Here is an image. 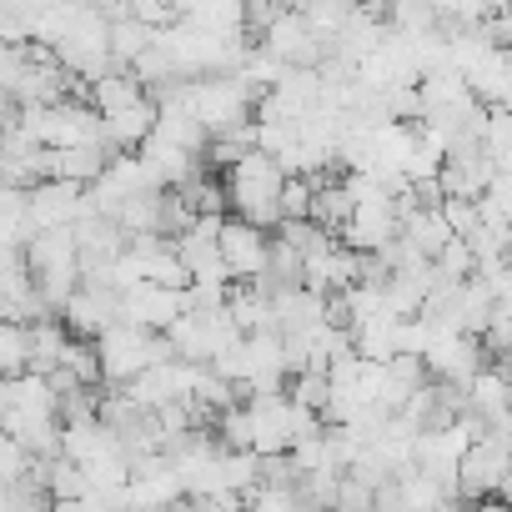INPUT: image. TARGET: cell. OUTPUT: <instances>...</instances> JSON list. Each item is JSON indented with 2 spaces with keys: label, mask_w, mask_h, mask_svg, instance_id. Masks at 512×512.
I'll return each mask as SVG.
<instances>
[{
  "label": "cell",
  "mask_w": 512,
  "mask_h": 512,
  "mask_svg": "<svg viewBox=\"0 0 512 512\" xmlns=\"http://www.w3.org/2000/svg\"><path fill=\"white\" fill-rule=\"evenodd\" d=\"M31 372V332L26 322H11V317H0V377H26Z\"/></svg>",
  "instance_id": "8"
},
{
  "label": "cell",
  "mask_w": 512,
  "mask_h": 512,
  "mask_svg": "<svg viewBox=\"0 0 512 512\" xmlns=\"http://www.w3.org/2000/svg\"><path fill=\"white\" fill-rule=\"evenodd\" d=\"M246 512H312L297 482H256L246 492Z\"/></svg>",
  "instance_id": "9"
},
{
  "label": "cell",
  "mask_w": 512,
  "mask_h": 512,
  "mask_svg": "<svg viewBox=\"0 0 512 512\" xmlns=\"http://www.w3.org/2000/svg\"><path fill=\"white\" fill-rule=\"evenodd\" d=\"M312 196H317V181H307V176H287V191H282V226H292V221H312Z\"/></svg>",
  "instance_id": "10"
},
{
  "label": "cell",
  "mask_w": 512,
  "mask_h": 512,
  "mask_svg": "<svg viewBox=\"0 0 512 512\" xmlns=\"http://www.w3.org/2000/svg\"><path fill=\"white\" fill-rule=\"evenodd\" d=\"M256 46H262L282 71H317V66L332 56V46L312 31V21H307L302 11H282L262 36H256Z\"/></svg>",
  "instance_id": "4"
},
{
  "label": "cell",
  "mask_w": 512,
  "mask_h": 512,
  "mask_svg": "<svg viewBox=\"0 0 512 512\" xmlns=\"http://www.w3.org/2000/svg\"><path fill=\"white\" fill-rule=\"evenodd\" d=\"M181 317H186V292L181 287H136V292L121 297V322H131L141 332L166 337Z\"/></svg>",
  "instance_id": "6"
},
{
  "label": "cell",
  "mask_w": 512,
  "mask_h": 512,
  "mask_svg": "<svg viewBox=\"0 0 512 512\" xmlns=\"http://www.w3.org/2000/svg\"><path fill=\"white\" fill-rule=\"evenodd\" d=\"M56 317L66 322V332H71L76 342H101V337L121 322V297H116L111 287L81 282V287L66 297V307H61Z\"/></svg>",
  "instance_id": "5"
},
{
  "label": "cell",
  "mask_w": 512,
  "mask_h": 512,
  "mask_svg": "<svg viewBox=\"0 0 512 512\" xmlns=\"http://www.w3.org/2000/svg\"><path fill=\"white\" fill-rule=\"evenodd\" d=\"M221 191H226V216L251 221V226H262V231H282L287 171L267 151H246L231 171H221Z\"/></svg>",
  "instance_id": "1"
},
{
  "label": "cell",
  "mask_w": 512,
  "mask_h": 512,
  "mask_svg": "<svg viewBox=\"0 0 512 512\" xmlns=\"http://www.w3.org/2000/svg\"><path fill=\"white\" fill-rule=\"evenodd\" d=\"M507 256H512V226H507Z\"/></svg>",
  "instance_id": "12"
},
{
  "label": "cell",
  "mask_w": 512,
  "mask_h": 512,
  "mask_svg": "<svg viewBox=\"0 0 512 512\" xmlns=\"http://www.w3.org/2000/svg\"><path fill=\"white\" fill-rule=\"evenodd\" d=\"M166 357H171L166 337L141 332V327H131V322H116V327L96 342L101 387H116V392H126L141 372H151V367H156V362H166Z\"/></svg>",
  "instance_id": "2"
},
{
  "label": "cell",
  "mask_w": 512,
  "mask_h": 512,
  "mask_svg": "<svg viewBox=\"0 0 512 512\" xmlns=\"http://www.w3.org/2000/svg\"><path fill=\"white\" fill-rule=\"evenodd\" d=\"M432 512H467V507H462L457 497H447V502H442V507H432Z\"/></svg>",
  "instance_id": "11"
},
{
  "label": "cell",
  "mask_w": 512,
  "mask_h": 512,
  "mask_svg": "<svg viewBox=\"0 0 512 512\" xmlns=\"http://www.w3.org/2000/svg\"><path fill=\"white\" fill-rule=\"evenodd\" d=\"M352 211H357V201H352V191H347V181H342V176L317 181V196H312V221H317L327 236H342V231H347V221H352Z\"/></svg>",
  "instance_id": "7"
},
{
  "label": "cell",
  "mask_w": 512,
  "mask_h": 512,
  "mask_svg": "<svg viewBox=\"0 0 512 512\" xmlns=\"http://www.w3.org/2000/svg\"><path fill=\"white\" fill-rule=\"evenodd\" d=\"M216 251H221V267H226L231 287L267 282V272H272V231L251 226V221L226 216L221 221V236H216Z\"/></svg>",
  "instance_id": "3"
}]
</instances>
